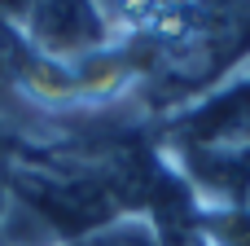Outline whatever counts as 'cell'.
Returning a JSON list of instances; mask_svg holds the SVG:
<instances>
[{"label": "cell", "instance_id": "cell-1", "mask_svg": "<svg viewBox=\"0 0 250 246\" xmlns=\"http://www.w3.org/2000/svg\"><path fill=\"white\" fill-rule=\"evenodd\" d=\"M22 22H26L31 44L48 57L92 53L110 35V22L97 0H35L22 13Z\"/></svg>", "mask_w": 250, "mask_h": 246}, {"label": "cell", "instance_id": "cell-2", "mask_svg": "<svg viewBox=\"0 0 250 246\" xmlns=\"http://www.w3.org/2000/svg\"><path fill=\"white\" fill-rule=\"evenodd\" d=\"M193 176L229 202V216L220 224H237L242 229L237 246H250V145L193 150Z\"/></svg>", "mask_w": 250, "mask_h": 246}, {"label": "cell", "instance_id": "cell-3", "mask_svg": "<svg viewBox=\"0 0 250 246\" xmlns=\"http://www.w3.org/2000/svg\"><path fill=\"white\" fill-rule=\"evenodd\" d=\"M26 70V44L18 40V31L0 18V88L4 84H18Z\"/></svg>", "mask_w": 250, "mask_h": 246}, {"label": "cell", "instance_id": "cell-4", "mask_svg": "<svg viewBox=\"0 0 250 246\" xmlns=\"http://www.w3.org/2000/svg\"><path fill=\"white\" fill-rule=\"evenodd\" d=\"M83 246H158V242L141 224H105V229H97Z\"/></svg>", "mask_w": 250, "mask_h": 246}, {"label": "cell", "instance_id": "cell-5", "mask_svg": "<svg viewBox=\"0 0 250 246\" xmlns=\"http://www.w3.org/2000/svg\"><path fill=\"white\" fill-rule=\"evenodd\" d=\"M31 4H35V0H0V9H4V13H18V18H22Z\"/></svg>", "mask_w": 250, "mask_h": 246}]
</instances>
